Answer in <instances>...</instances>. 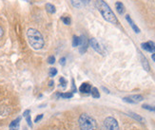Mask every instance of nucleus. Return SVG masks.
<instances>
[{
	"mask_svg": "<svg viewBox=\"0 0 155 130\" xmlns=\"http://www.w3.org/2000/svg\"><path fill=\"white\" fill-rule=\"evenodd\" d=\"M96 8L101 13V15L103 16V18L106 21L110 22L111 24H118V19L116 15H114V12L110 9V7L107 5L104 0H96L95 2Z\"/></svg>",
	"mask_w": 155,
	"mask_h": 130,
	"instance_id": "nucleus-1",
	"label": "nucleus"
},
{
	"mask_svg": "<svg viewBox=\"0 0 155 130\" xmlns=\"http://www.w3.org/2000/svg\"><path fill=\"white\" fill-rule=\"evenodd\" d=\"M27 38H28L30 46L33 50H41L44 47L45 42H44L43 35L41 34V32L35 29L31 28L27 31Z\"/></svg>",
	"mask_w": 155,
	"mask_h": 130,
	"instance_id": "nucleus-2",
	"label": "nucleus"
},
{
	"mask_svg": "<svg viewBox=\"0 0 155 130\" xmlns=\"http://www.w3.org/2000/svg\"><path fill=\"white\" fill-rule=\"evenodd\" d=\"M78 124L81 130H97V122L91 115L83 113L78 119Z\"/></svg>",
	"mask_w": 155,
	"mask_h": 130,
	"instance_id": "nucleus-3",
	"label": "nucleus"
},
{
	"mask_svg": "<svg viewBox=\"0 0 155 130\" xmlns=\"http://www.w3.org/2000/svg\"><path fill=\"white\" fill-rule=\"evenodd\" d=\"M106 130H120L118 122L113 117H107L104 121Z\"/></svg>",
	"mask_w": 155,
	"mask_h": 130,
	"instance_id": "nucleus-4",
	"label": "nucleus"
},
{
	"mask_svg": "<svg viewBox=\"0 0 155 130\" xmlns=\"http://www.w3.org/2000/svg\"><path fill=\"white\" fill-rule=\"evenodd\" d=\"M90 45L91 46L92 49L95 50L96 52H98L101 55H105L106 52H105V50L104 47L101 46V44L97 41V39L95 38H91L90 39Z\"/></svg>",
	"mask_w": 155,
	"mask_h": 130,
	"instance_id": "nucleus-5",
	"label": "nucleus"
},
{
	"mask_svg": "<svg viewBox=\"0 0 155 130\" xmlns=\"http://www.w3.org/2000/svg\"><path fill=\"white\" fill-rule=\"evenodd\" d=\"M144 100V97L140 94H135V95H130V96H127L123 98V101L129 104H137Z\"/></svg>",
	"mask_w": 155,
	"mask_h": 130,
	"instance_id": "nucleus-6",
	"label": "nucleus"
},
{
	"mask_svg": "<svg viewBox=\"0 0 155 130\" xmlns=\"http://www.w3.org/2000/svg\"><path fill=\"white\" fill-rule=\"evenodd\" d=\"M80 40H81V42H80V49H79V52L81 54H84L87 50V47H89V40H87V36L86 35H81L80 36Z\"/></svg>",
	"mask_w": 155,
	"mask_h": 130,
	"instance_id": "nucleus-7",
	"label": "nucleus"
},
{
	"mask_svg": "<svg viewBox=\"0 0 155 130\" xmlns=\"http://www.w3.org/2000/svg\"><path fill=\"white\" fill-rule=\"evenodd\" d=\"M141 47H142V49L145 50L146 51H149V52H155V44L152 41H147L146 43H142L141 44Z\"/></svg>",
	"mask_w": 155,
	"mask_h": 130,
	"instance_id": "nucleus-8",
	"label": "nucleus"
},
{
	"mask_svg": "<svg viewBox=\"0 0 155 130\" xmlns=\"http://www.w3.org/2000/svg\"><path fill=\"white\" fill-rule=\"evenodd\" d=\"M139 56H140V60H141V64H142V67H144V70L146 71H150V67L149 62H147V59L141 52H139Z\"/></svg>",
	"mask_w": 155,
	"mask_h": 130,
	"instance_id": "nucleus-9",
	"label": "nucleus"
},
{
	"mask_svg": "<svg viewBox=\"0 0 155 130\" xmlns=\"http://www.w3.org/2000/svg\"><path fill=\"white\" fill-rule=\"evenodd\" d=\"M126 20L127 21V23L130 24V26L131 27V29L134 31V32H135V33H139L140 32V29L137 27V25L134 23V21L131 19V17H130V15H126Z\"/></svg>",
	"mask_w": 155,
	"mask_h": 130,
	"instance_id": "nucleus-10",
	"label": "nucleus"
},
{
	"mask_svg": "<svg viewBox=\"0 0 155 130\" xmlns=\"http://www.w3.org/2000/svg\"><path fill=\"white\" fill-rule=\"evenodd\" d=\"M91 88L92 87H91V84H89V83H83L82 85L80 86L79 90H80V92L87 94V93H91Z\"/></svg>",
	"mask_w": 155,
	"mask_h": 130,
	"instance_id": "nucleus-11",
	"label": "nucleus"
},
{
	"mask_svg": "<svg viewBox=\"0 0 155 130\" xmlns=\"http://www.w3.org/2000/svg\"><path fill=\"white\" fill-rule=\"evenodd\" d=\"M20 122H21V117H18L13 121H12V122L9 125L10 130H18L19 125H20Z\"/></svg>",
	"mask_w": 155,
	"mask_h": 130,
	"instance_id": "nucleus-12",
	"label": "nucleus"
},
{
	"mask_svg": "<svg viewBox=\"0 0 155 130\" xmlns=\"http://www.w3.org/2000/svg\"><path fill=\"white\" fill-rule=\"evenodd\" d=\"M23 116L25 117L28 125L30 127H32V122H31V110H30V109H27V110H25V112L23 113Z\"/></svg>",
	"mask_w": 155,
	"mask_h": 130,
	"instance_id": "nucleus-13",
	"label": "nucleus"
},
{
	"mask_svg": "<svg viewBox=\"0 0 155 130\" xmlns=\"http://www.w3.org/2000/svg\"><path fill=\"white\" fill-rule=\"evenodd\" d=\"M115 8H116V11H117V12L119 13V15H124V13H125L126 9H125V6H124V4L122 2L117 1L115 3Z\"/></svg>",
	"mask_w": 155,
	"mask_h": 130,
	"instance_id": "nucleus-14",
	"label": "nucleus"
},
{
	"mask_svg": "<svg viewBox=\"0 0 155 130\" xmlns=\"http://www.w3.org/2000/svg\"><path fill=\"white\" fill-rule=\"evenodd\" d=\"M45 8H46V11H48L49 13H51V15H52V13H54L56 11L55 6L51 4V3H47L46 6H45Z\"/></svg>",
	"mask_w": 155,
	"mask_h": 130,
	"instance_id": "nucleus-15",
	"label": "nucleus"
},
{
	"mask_svg": "<svg viewBox=\"0 0 155 130\" xmlns=\"http://www.w3.org/2000/svg\"><path fill=\"white\" fill-rule=\"evenodd\" d=\"M71 5L76 9H81L84 5L81 0H71Z\"/></svg>",
	"mask_w": 155,
	"mask_h": 130,
	"instance_id": "nucleus-16",
	"label": "nucleus"
},
{
	"mask_svg": "<svg viewBox=\"0 0 155 130\" xmlns=\"http://www.w3.org/2000/svg\"><path fill=\"white\" fill-rule=\"evenodd\" d=\"M129 116H130L131 118H133L134 120H136L138 122H144V118L142 117V116H140V115L134 113V112H130L129 113Z\"/></svg>",
	"mask_w": 155,
	"mask_h": 130,
	"instance_id": "nucleus-17",
	"label": "nucleus"
},
{
	"mask_svg": "<svg viewBox=\"0 0 155 130\" xmlns=\"http://www.w3.org/2000/svg\"><path fill=\"white\" fill-rule=\"evenodd\" d=\"M91 96H92L93 98H95V99L100 98V93H99V90L97 89L96 87H92V88H91Z\"/></svg>",
	"mask_w": 155,
	"mask_h": 130,
	"instance_id": "nucleus-18",
	"label": "nucleus"
},
{
	"mask_svg": "<svg viewBox=\"0 0 155 130\" xmlns=\"http://www.w3.org/2000/svg\"><path fill=\"white\" fill-rule=\"evenodd\" d=\"M80 42H81L80 37H78L76 35H74L72 37V47H78L80 45Z\"/></svg>",
	"mask_w": 155,
	"mask_h": 130,
	"instance_id": "nucleus-19",
	"label": "nucleus"
},
{
	"mask_svg": "<svg viewBox=\"0 0 155 130\" xmlns=\"http://www.w3.org/2000/svg\"><path fill=\"white\" fill-rule=\"evenodd\" d=\"M59 96L62 97V98H65V99H71V98L73 97V93L72 92H66V93L60 94Z\"/></svg>",
	"mask_w": 155,
	"mask_h": 130,
	"instance_id": "nucleus-20",
	"label": "nucleus"
},
{
	"mask_svg": "<svg viewBox=\"0 0 155 130\" xmlns=\"http://www.w3.org/2000/svg\"><path fill=\"white\" fill-rule=\"evenodd\" d=\"M142 107H143L144 109H146V110L155 112V106H150V105H143Z\"/></svg>",
	"mask_w": 155,
	"mask_h": 130,
	"instance_id": "nucleus-21",
	"label": "nucleus"
},
{
	"mask_svg": "<svg viewBox=\"0 0 155 130\" xmlns=\"http://www.w3.org/2000/svg\"><path fill=\"white\" fill-rule=\"evenodd\" d=\"M62 21L64 22V24H66V25H71V17L70 16H63L62 18Z\"/></svg>",
	"mask_w": 155,
	"mask_h": 130,
	"instance_id": "nucleus-22",
	"label": "nucleus"
},
{
	"mask_svg": "<svg viewBox=\"0 0 155 130\" xmlns=\"http://www.w3.org/2000/svg\"><path fill=\"white\" fill-rule=\"evenodd\" d=\"M56 74H57V70H56V68H54V67H51V68H50V76H51V77H54Z\"/></svg>",
	"mask_w": 155,
	"mask_h": 130,
	"instance_id": "nucleus-23",
	"label": "nucleus"
},
{
	"mask_svg": "<svg viewBox=\"0 0 155 130\" xmlns=\"http://www.w3.org/2000/svg\"><path fill=\"white\" fill-rule=\"evenodd\" d=\"M59 82H60V85H61L63 87H66V86H67V81H66V79H64L63 77H60Z\"/></svg>",
	"mask_w": 155,
	"mask_h": 130,
	"instance_id": "nucleus-24",
	"label": "nucleus"
},
{
	"mask_svg": "<svg viewBox=\"0 0 155 130\" xmlns=\"http://www.w3.org/2000/svg\"><path fill=\"white\" fill-rule=\"evenodd\" d=\"M48 63H49V64H51V65H52V64H54V63H55V57H54V56H52V55L50 56V57L48 58Z\"/></svg>",
	"mask_w": 155,
	"mask_h": 130,
	"instance_id": "nucleus-25",
	"label": "nucleus"
},
{
	"mask_svg": "<svg viewBox=\"0 0 155 130\" xmlns=\"http://www.w3.org/2000/svg\"><path fill=\"white\" fill-rule=\"evenodd\" d=\"M43 114H39V115H37L36 117H35V122H38L39 121H41L42 119H43Z\"/></svg>",
	"mask_w": 155,
	"mask_h": 130,
	"instance_id": "nucleus-26",
	"label": "nucleus"
},
{
	"mask_svg": "<svg viewBox=\"0 0 155 130\" xmlns=\"http://www.w3.org/2000/svg\"><path fill=\"white\" fill-rule=\"evenodd\" d=\"M71 87H72L73 92H75V91H76V86H75V82H74V79H71Z\"/></svg>",
	"mask_w": 155,
	"mask_h": 130,
	"instance_id": "nucleus-27",
	"label": "nucleus"
},
{
	"mask_svg": "<svg viewBox=\"0 0 155 130\" xmlns=\"http://www.w3.org/2000/svg\"><path fill=\"white\" fill-rule=\"evenodd\" d=\"M59 64L61 65V66H64L66 64V58L65 57H62L61 59L59 60Z\"/></svg>",
	"mask_w": 155,
	"mask_h": 130,
	"instance_id": "nucleus-28",
	"label": "nucleus"
},
{
	"mask_svg": "<svg viewBox=\"0 0 155 130\" xmlns=\"http://www.w3.org/2000/svg\"><path fill=\"white\" fill-rule=\"evenodd\" d=\"M81 1H82V3H83L84 5H86V4H89L91 0H81Z\"/></svg>",
	"mask_w": 155,
	"mask_h": 130,
	"instance_id": "nucleus-29",
	"label": "nucleus"
},
{
	"mask_svg": "<svg viewBox=\"0 0 155 130\" xmlns=\"http://www.w3.org/2000/svg\"><path fill=\"white\" fill-rule=\"evenodd\" d=\"M2 35H3V29L0 27V37H1Z\"/></svg>",
	"mask_w": 155,
	"mask_h": 130,
	"instance_id": "nucleus-30",
	"label": "nucleus"
},
{
	"mask_svg": "<svg viewBox=\"0 0 155 130\" xmlns=\"http://www.w3.org/2000/svg\"><path fill=\"white\" fill-rule=\"evenodd\" d=\"M102 88H103V90H104V91H106V93H110L109 89H107V88H106V87H104V86H103Z\"/></svg>",
	"mask_w": 155,
	"mask_h": 130,
	"instance_id": "nucleus-31",
	"label": "nucleus"
},
{
	"mask_svg": "<svg viewBox=\"0 0 155 130\" xmlns=\"http://www.w3.org/2000/svg\"><path fill=\"white\" fill-rule=\"evenodd\" d=\"M151 58H152V60L155 62V52H153L152 53V55H151Z\"/></svg>",
	"mask_w": 155,
	"mask_h": 130,
	"instance_id": "nucleus-32",
	"label": "nucleus"
},
{
	"mask_svg": "<svg viewBox=\"0 0 155 130\" xmlns=\"http://www.w3.org/2000/svg\"><path fill=\"white\" fill-rule=\"evenodd\" d=\"M50 86H51V87L53 86V82H52V81H51V82H50Z\"/></svg>",
	"mask_w": 155,
	"mask_h": 130,
	"instance_id": "nucleus-33",
	"label": "nucleus"
}]
</instances>
